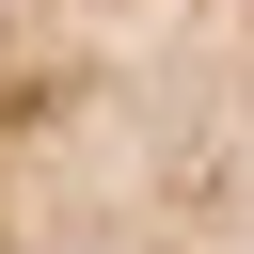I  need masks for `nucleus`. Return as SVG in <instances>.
Segmentation results:
<instances>
[{
  "instance_id": "f257e3e1",
  "label": "nucleus",
  "mask_w": 254,
  "mask_h": 254,
  "mask_svg": "<svg viewBox=\"0 0 254 254\" xmlns=\"http://www.w3.org/2000/svg\"><path fill=\"white\" fill-rule=\"evenodd\" d=\"M0 254H254V0H0Z\"/></svg>"
}]
</instances>
